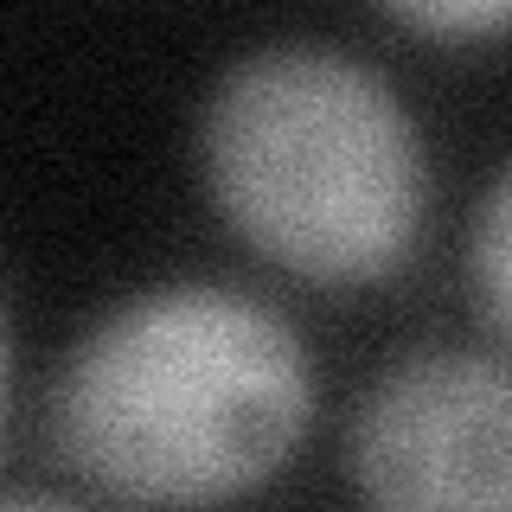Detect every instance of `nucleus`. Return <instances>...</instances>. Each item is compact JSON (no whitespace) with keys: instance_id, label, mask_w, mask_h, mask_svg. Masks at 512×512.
Segmentation results:
<instances>
[{"instance_id":"nucleus-4","label":"nucleus","mask_w":512,"mask_h":512,"mask_svg":"<svg viewBox=\"0 0 512 512\" xmlns=\"http://www.w3.org/2000/svg\"><path fill=\"white\" fill-rule=\"evenodd\" d=\"M468 288L474 308L493 333L512 346V154L500 160V173L487 180V192L474 199L468 224Z\"/></svg>"},{"instance_id":"nucleus-1","label":"nucleus","mask_w":512,"mask_h":512,"mask_svg":"<svg viewBox=\"0 0 512 512\" xmlns=\"http://www.w3.org/2000/svg\"><path fill=\"white\" fill-rule=\"evenodd\" d=\"M314 404V352L276 301L173 276L109 301L64 346L45 442L116 506L218 512L288 474Z\"/></svg>"},{"instance_id":"nucleus-3","label":"nucleus","mask_w":512,"mask_h":512,"mask_svg":"<svg viewBox=\"0 0 512 512\" xmlns=\"http://www.w3.org/2000/svg\"><path fill=\"white\" fill-rule=\"evenodd\" d=\"M340 461L365 512H512V352L423 340L384 359Z\"/></svg>"},{"instance_id":"nucleus-6","label":"nucleus","mask_w":512,"mask_h":512,"mask_svg":"<svg viewBox=\"0 0 512 512\" xmlns=\"http://www.w3.org/2000/svg\"><path fill=\"white\" fill-rule=\"evenodd\" d=\"M0 512H96L84 500H64V493H39V487H20V493H7V506Z\"/></svg>"},{"instance_id":"nucleus-5","label":"nucleus","mask_w":512,"mask_h":512,"mask_svg":"<svg viewBox=\"0 0 512 512\" xmlns=\"http://www.w3.org/2000/svg\"><path fill=\"white\" fill-rule=\"evenodd\" d=\"M391 26L416 39H448V45H487L512 32V0H410V7L384 13Z\"/></svg>"},{"instance_id":"nucleus-2","label":"nucleus","mask_w":512,"mask_h":512,"mask_svg":"<svg viewBox=\"0 0 512 512\" xmlns=\"http://www.w3.org/2000/svg\"><path fill=\"white\" fill-rule=\"evenodd\" d=\"M199 180L256 263L308 288L404 276L436 212V167L404 90L327 39H269L199 103Z\"/></svg>"}]
</instances>
